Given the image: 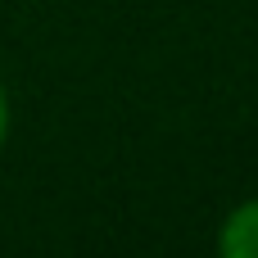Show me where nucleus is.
Returning a JSON list of instances; mask_svg holds the SVG:
<instances>
[{"label":"nucleus","mask_w":258,"mask_h":258,"mask_svg":"<svg viewBox=\"0 0 258 258\" xmlns=\"http://www.w3.org/2000/svg\"><path fill=\"white\" fill-rule=\"evenodd\" d=\"M218 249L222 258H258V200L227 213V222L218 231Z\"/></svg>","instance_id":"f257e3e1"},{"label":"nucleus","mask_w":258,"mask_h":258,"mask_svg":"<svg viewBox=\"0 0 258 258\" xmlns=\"http://www.w3.org/2000/svg\"><path fill=\"white\" fill-rule=\"evenodd\" d=\"M5 136H9V95L0 91V150H5Z\"/></svg>","instance_id":"f03ea898"}]
</instances>
